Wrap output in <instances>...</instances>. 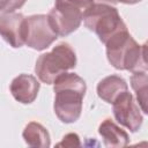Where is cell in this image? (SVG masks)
Segmentation results:
<instances>
[{"label": "cell", "mask_w": 148, "mask_h": 148, "mask_svg": "<svg viewBox=\"0 0 148 148\" xmlns=\"http://www.w3.org/2000/svg\"><path fill=\"white\" fill-rule=\"evenodd\" d=\"M54 113L65 124L75 123L82 111V101L87 90L84 80L75 73H62L53 82Z\"/></svg>", "instance_id": "1"}, {"label": "cell", "mask_w": 148, "mask_h": 148, "mask_svg": "<svg viewBox=\"0 0 148 148\" xmlns=\"http://www.w3.org/2000/svg\"><path fill=\"white\" fill-rule=\"evenodd\" d=\"M105 46L108 60L116 69L147 72L146 44L139 45L127 28L110 37Z\"/></svg>", "instance_id": "2"}, {"label": "cell", "mask_w": 148, "mask_h": 148, "mask_svg": "<svg viewBox=\"0 0 148 148\" xmlns=\"http://www.w3.org/2000/svg\"><path fill=\"white\" fill-rule=\"evenodd\" d=\"M75 65L76 54L72 46L68 43H60L52 51L38 57L35 65V73L42 82L52 84L60 74L74 68Z\"/></svg>", "instance_id": "3"}, {"label": "cell", "mask_w": 148, "mask_h": 148, "mask_svg": "<svg viewBox=\"0 0 148 148\" xmlns=\"http://www.w3.org/2000/svg\"><path fill=\"white\" fill-rule=\"evenodd\" d=\"M92 0H56L47 14L49 21L58 36L65 37L74 32L81 24L84 13Z\"/></svg>", "instance_id": "4"}, {"label": "cell", "mask_w": 148, "mask_h": 148, "mask_svg": "<svg viewBox=\"0 0 148 148\" xmlns=\"http://www.w3.org/2000/svg\"><path fill=\"white\" fill-rule=\"evenodd\" d=\"M82 21L86 28L95 32L103 44L118 31L127 28L118 9L108 3H91Z\"/></svg>", "instance_id": "5"}, {"label": "cell", "mask_w": 148, "mask_h": 148, "mask_svg": "<svg viewBox=\"0 0 148 148\" xmlns=\"http://www.w3.org/2000/svg\"><path fill=\"white\" fill-rule=\"evenodd\" d=\"M27 29H25V45L37 50L43 51L47 49L57 38L58 35L50 24L47 15L37 14L25 17Z\"/></svg>", "instance_id": "6"}, {"label": "cell", "mask_w": 148, "mask_h": 148, "mask_svg": "<svg viewBox=\"0 0 148 148\" xmlns=\"http://www.w3.org/2000/svg\"><path fill=\"white\" fill-rule=\"evenodd\" d=\"M112 105L113 116L120 125L125 126L133 133L140 130L143 118L139 105L135 103L132 94L128 92V90L120 94L114 99Z\"/></svg>", "instance_id": "7"}, {"label": "cell", "mask_w": 148, "mask_h": 148, "mask_svg": "<svg viewBox=\"0 0 148 148\" xmlns=\"http://www.w3.org/2000/svg\"><path fill=\"white\" fill-rule=\"evenodd\" d=\"M25 17L21 13L13 12L0 16V36L14 49L25 44Z\"/></svg>", "instance_id": "8"}, {"label": "cell", "mask_w": 148, "mask_h": 148, "mask_svg": "<svg viewBox=\"0 0 148 148\" xmlns=\"http://www.w3.org/2000/svg\"><path fill=\"white\" fill-rule=\"evenodd\" d=\"M39 87L40 84L34 75L20 74L13 79L9 89L13 97L17 102L22 104H30L36 99Z\"/></svg>", "instance_id": "9"}, {"label": "cell", "mask_w": 148, "mask_h": 148, "mask_svg": "<svg viewBox=\"0 0 148 148\" xmlns=\"http://www.w3.org/2000/svg\"><path fill=\"white\" fill-rule=\"evenodd\" d=\"M98 133L106 147H125L130 143V136L112 119L106 118L98 127Z\"/></svg>", "instance_id": "10"}, {"label": "cell", "mask_w": 148, "mask_h": 148, "mask_svg": "<svg viewBox=\"0 0 148 148\" xmlns=\"http://www.w3.org/2000/svg\"><path fill=\"white\" fill-rule=\"evenodd\" d=\"M126 90H128L126 81L118 75H109L102 79L97 84L98 97L110 104H112L114 99Z\"/></svg>", "instance_id": "11"}, {"label": "cell", "mask_w": 148, "mask_h": 148, "mask_svg": "<svg viewBox=\"0 0 148 148\" xmlns=\"http://www.w3.org/2000/svg\"><path fill=\"white\" fill-rule=\"evenodd\" d=\"M22 136L30 147H50L51 140L47 130L37 121H30L23 130Z\"/></svg>", "instance_id": "12"}, {"label": "cell", "mask_w": 148, "mask_h": 148, "mask_svg": "<svg viewBox=\"0 0 148 148\" xmlns=\"http://www.w3.org/2000/svg\"><path fill=\"white\" fill-rule=\"evenodd\" d=\"M147 84L148 76L147 72H134L131 76V86L136 94L139 106L143 113H147Z\"/></svg>", "instance_id": "13"}, {"label": "cell", "mask_w": 148, "mask_h": 148, "mask_svg": "<svg viewBox=\"0 0 148 148\" xmlns=\"http://www.w3.org/2000/svg\"><path fill=\"white\" fill-rule=\"evenodd\" d=\"M27 0H0V13H13L14 10L21 8Z\"/></svg>", "instance_id": "14"}, {"label": "cell", "mask_w": 148, "mask_h": 148, "mask_svg": "<svg viewBox=\"0 0 148 148\" xmlns=\"http://www.w3.org/2000/svg\"><path fill=\"white\" fill-rule=\"evenodd\" d=\"M58 146H65V147H80V138L76 133H68L62 138V141L58 143Z\"/></svg>", "instance_id": "15"}, {"label": "cell", "mask_w": 148, "mask_h": 148, "mask_svg": "<svg viewBox=\"0 0 148 148\" xmlns=\"http://www.w3.org/2000/svg\"><path fill=\"white\" fill-rule=\"evenodd\" d=\"M92 3H108V5H114L117 3V0H92Z\"/></svg>", "instance_id": "16"}, {"label": "cell", "mask_w": 148, "mask_h": 148, "mask_svg": "<svg viewBox=\"0 0 148 148\" xmlns=\"http://www.w3.org/2000/svg\"><path fill=\"white\" fill-rule=\"evenodd\" d=\"M141 0H117V2H123V3H127V5H133V3H138Z\"/></svg>", "instance_id": "17"}]
</instances>
